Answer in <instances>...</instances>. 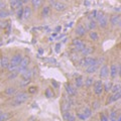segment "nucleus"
<instances>
[{
    "label": "nucleus",
    "instance_id": "nucleus-1",
    "mask_svg": "<svg viewBox=\"0 0 121 121\" xmlns=\"http://www.w3.org/2000/svg\"><path fill=\"white\" fill-rule=\"evenodd\" d=\"M28 94L25 93V92H19V93H16L14 95L13 98V101L11 102V106H19L21 104H23L25 101L28 100Z\"/></svg>",
    "mask_w": 121,
    "mask_h": 121
},
{
    "label": "nucleus",
    "instance_id": "nucleus-2",
    "mask_svg": "<svg viewBox=\"0 0 121 121\" xmlns=\"http://www.w3.org/2000/svg\"><path fill=\"white\" fill-rule=\"evenodd\" d=\"M96 19H97L98 24H99V26L101 28H106L108 26V18L105 15V13L98 11V15H97Z\"/></svg>",
    "mask_w": 121,
    "mask_h": 121
},
{
    "label": "nucleus",
    "instance_id": "nucleus-3",
    "mask_svg": "<svg viewBox=\"0 0 121 121\" xmlns=\"http://www.w3.org/2000/svg\"><path fill=\"white\" fill-rule=\"evenodd\" d=\"M98 63V59H96L95 56H84L81 60H80V66L82 67H89L91 65Z\"/></svg>",
    "mask_w": 121,
    "mask_h": 121
},
{
    "label": "nucleus",
    "instance_id": "nucleus-4",
    "mask_svg": "<svg viewBox=\"0 0 121 121\" xmlns=\"http://www.w3.org/2000/svg\"><path fill=\"white\" fill-rule=\"evenodd\" d=\"M93 91L95 93V95L97 96H101L102 93L104 91V86H103V82L101 80H97L94 82L93 84Z\"/></svg>",
    "mask_w": 121,
    "mask_h": 121
},
{
    "label": "nucleus",
    "instance_id": "nucleus-5",
    "mask_svg": "<svg viewBox=\"0 0 121 121\" xmlns=\"http://www.w3.org/2000/svg\"><path fill=\"white\" fill-rule=\"evenodd\" d=\"M72 44L75 47L76 52H82V51H84L87 48V45L84 41L82 39H75L72 40Z\"/></svg>",
    "mask_w": 121,
    "mask_h": 121
},
{
    "label": "nucleus",
    "instance_id": "nucleus-6",
    "mask_svg": "<svg viewBox=\"0 0 121 121\" xmlns=\"http://www.w3.org/2000/svg\"><path fill=\"white\" fill-rule=\"evenodd\" d=\"M29 62H30L29 56H24L23 60H21V63L19 64V66H18V68H17V72H18V73L20 74L22 71H24V70L27 69L28 65H29Z\"/></svg>",
    "mask_w": 121,
    "mask_h": 121
},
{
    "label": "nucleus",
    "instance_id": "nucleus-7",
    "mask_svg": "<svg viewBox=\"0 0 121 121\" xmlns=\"http://www.w3.org/2000/svg\"><path fill=\"white\" fill-rule=\"evenodd\" d=\"M109 75H110V69H109L108 66L106 65V64H104V65L102 66L100 68V70H99V76H100V78L101 79H105V78H107Z\"/></svg>",
    "mask_w": 121,
    "mask_h": 121
},
{
    "label": "nucleus",
    "instance_id": "nucleus-8",
    "mask_svg": "<svg viewBox=\"0 0 121 121\" xmlns=\"http://www.w3.org/2000/svg\"><path fill=\"white\" fill-rule=\"evenodd\" d=\"M119 99H121V90H119L118 92L112 94V95H110V96H108L107 101H106V104L107 105L111 104V103H113V102H115V101L119 100Z\"/></svg>",
    "mask_w": 121,
    "mask_h": 121
},
{
    "label": "nucleus",
    "instance_id": "nucleus-9",
    "mask_svg": "<svg viewBox=\"0 0 121 121\" xmlns=\"http://www.w3.org/2000/svg\"><path fill=\"white\" fill-rule=\"evenodd\" d=\"M75 33H76V35L77 36L82 37L87 33V28L83 24H79L75 29Z\"/></svg>",
    "mask_w": 121,
    "mask_h": 121
},
{
    "label": "nucleus",
    "instance_id": "nucleus-10",
    "mask_svg": "<svg viewBox=\"0 0 121 121\" xmlns=\"http://www.w3.org/2000/svg\"><path fill=\"white\" fill-rule=\"evenodd\" d=\"M56 11H58V12H63V11H65L67 10L68 8V6L66 3H64L63 1H58L56 3V4L54 5V7H52Z\"/></svg>",
    "mask_w": 121,
    "mask_h": 121
},
{
    "label": "nucleus",
    "instance_id": "nucleus-11",
    "mask_svg": "<svg viewBox=\"0 0 121 121\" xmlns=\"http://www.w3.org/2000/svg\"><path fill=\"white\" fill-rule=\"evenodd\" d=\"M9 4H10L11 9L17 10V9H19L20 7H22V5H23V2H22V0H10Z\"/></svg>",
    "mask_w": 121,
    "mask_h": 121
},
{
    "label": "nucleus",
    "instance_id": "nucleus-12",
    "mask_svg": "<svg viewBox=\"0 0 121 121\" xmlns=\"http://www.w3.org/2000/svg\"><path fill=\"white\" fill-rule=\"evenodd\" d=\"M65 88H66L67 94H68V95H69L70 97H75V96H77V90H76L71 84H68V83H67V84L65 85Z\"/></svg>",
    "mask_w": 121,
    "mask_h": 121
},
{
    "label": "nucleus",
    "instance_id": "nucleus-13",
    "mask_svg": "<svg viewBox=\"0 0 121 121\" xmlns=\"http://www.w3.org/2000/svg\"><path fill=\"white\" fill-rule=\"evenodd\" d=\"M23 58H24V56H22L20 52H17V54H15V55L12 56V58H11L10 62L13 63V64H16V65L19 66V64L21 63V60H23Z\"/></svg>",
    "mask_w": 121,
    "mask_h": 121
},
{
    "label": "nucleus",
    "instance_id": "nucleus-14",
    "mask_svg": "<svg viewBox=\"0 0 121 121\" xmlns=\"http://www.w3.org/2000/svg\"><path fill=\"white\" fill-rule=\"evenodd\" d=\"M121 19V14H113L110 17V24L112 26H116L119 24V21Z\"/></svg>",
    "mask_w": 121,
    "mask_h": 121
},
{
    "label": "nucleus",
    "instance_id": "nucleus-15",
    "mask_svg": "<svg viewBox=\"0 0 121 121\" xmlns=\"http://www.w3.org/2000/svg\"><path fill=\"white\" fill-rule=\"evenodd\" d=\"M109 69H110V77L112 79H115L118 75V66L116 64H112Z\"/></svg>",
    "mask_w": 121,
    "mask_h": 121
},
{
    "label": "nucleus",
    "instance_id": "nucleus-16",
    "mask_svg": "<svg viewBox=\"0 0 121 121\" xmlns=\"http://www.w3.org/2000/svg\"><path fill=\"white\" fill-rule=\"evenodd\" d=\"M31 76H32V72L28 69L22 71L20 73V77H21L22 80H30V79H31Z\"/></svg>",
    "mask_w": 121,
    "mask_h": 121
},
{
    "label": "nucleus",
    "instance_id": "nucleus-17",
    "mask_svg": "<svg viewBox=\"0 0 121 121\" xmlns=\"http://www.w3.org/2000/svg\"><path fill=\"white\" fill-rule=\"evenodd\" d=\"M99 65H100V63H99V60H98V63L94 64V65H91V66H89V67H87L86 73H87V74H94V73H95V72L98 70V68H99Z\"/></svg>",
    "mask_w": 121,
    "mask_h": 121
},
{
    "label": "nucleus",
    "instance_id": "nucleus-18",
    "mask_svg": "<svg viewBox=\"0 0 121 121\" xmlns=\"http://www.w3.org/2000/svg\"><path fill=\"white\" fill-rule=\"evenodd\" d=\"M9 64H10V60L7 56H1V58H0V67H1L2 69H7L9 66Z\"/></svg>",
    "mask_w": 121,
    "mask_h": 121
},
{
    "label": "nucleus",
    "instance_id": "nucleus-19",
    "mask_svg": "<svg viewBox=\"0 0 121 121\" xmlns=\"http://www.w3.org/2000/svg\"><path fill=\"white\" fill-rule=\"evenodd\" d=\"M16 92H17V89L15 87H8V88L5 89L4 94L7 96H14L16 94Z\"/></svg>",
    "mask_w": 121,
    "mask_h": 121
},
{
    "label": "nucleus",
    "instance_id": "nucleus-20",
    "mask_svg": "<svg viewBox=\"0 0 121 121\" xmlns=\"http://www.w3.org/2000/svg\"><path fill=\"white\" fill-rule=\"evenodd\" d=\"M64 119H65L66 121H76V117L72 114V113L70 111H66V112H64Z\"/></svg>",
    "mask_w": 121,
    "mask_h": 121
},
{
    "label": "nucleus",
    "instance_id": "nucleus-21",
    "mask_svg": "<svg viewBox=\"0 0 121 121\" xmlns=\"http://www.w3.org/2000/svg\"><path fill=\"white\" fill-rule=\"evenodd\" d=\"M83 85H84V79H83L82 76H79V77H77L75 79V86L76 88H81V87H83Z\"/></svg>",
    "mask_w": 121,
    "mask_h": 121
},
{
    "label": "nucleus",
    "instance_id": "nucleus-22",
    "mask_svg": "<svg viewBox=\"0 0 121 121\" xmlns=\"http://www.w3.org/2000/svg\"><path fill=\"white\" fill-rule=\"evenodd\" d=\"M89 37L91 39V40H93V41H98L99 39H100L98 32L95 31V30H91V31L89 32Z\"/></svg>",
    "mask_w": 121,
    "mask_h": 121
},
{
    "label": "nucleus",
    "instance_id": "nucleus-23",
    "mask_svg": "<svg viewBox=\"0 0 121 121\" xmlns=\"http://www.w3.org/2000/svg\"><path fill=\"white\" fill-rule=\"evenodd\" d=\"M30 2H31L32 8L36 10V9H39L41 5H43V0H30Z\"/></svg>",
    "mask_w": 121,
    "mask_h": 121
},
{
    "label": "nucleus",
    "instance_id": "nucleus-24",
    "mask_svg": "<svg viewBox=\"0 0 121 121\" xmlns=\"http://www.w3.org/2000/svg\"><path fill=\"white\" fill-rule=\"evenodd\" d=\"M50 13H51V7L50 6L43 7V10H41V16H43V18L48 17V15H50Z\"/></svg>",
    "mask_w": 121,
    "mask_h": 121
},
{
    "label": "nucleus",
    "instance_id": "nucleus-25",
    "mask_svg": "<svg viewBox=\"0 0 121 121\" xmlns=\"http://www.w3.org/2000/svg\"><path fill=\"white\" fill-rule=\"evenodd\" d=\"M31 15V8L29 6H25L24 7V12H23V18L24 19H28Z\"/></svg>",
    "mask_w": 121,
    "mask_h": 121
},
{
    "label": "nucleus",
    "instance_id": "nucleus-26",
    "mask_svg": "<svg viewBox=\"0 0 121 121\" xmlns=\"http://www.w3.org/2000/svg\"><path fill=\"white\" fill-rule=\"evenodd\" d=\"M87 27H88V29H91V30L95 29L97 27V21L95 19H90L89 23L87 24Z\"/></svg>",
    "mask_w": 121,
    "mask_h": 121
},
{
    "label": "nucleus",
    "instance_id": "nucleus-27",
    "mask_svg": "<svg viewBox=\"0 0 121 121\" xmlns=\"http://www.w3.org/2000/svg\"><path fill=\"white\" fill-rule=\"evenodd\" d=\"M94 52V48H91V47H87L84 51H82L81 54L83 56H88L89 55H91L92 52Z\"/></svg>",
    "mask_w": 121,
    "mask_h": 121
},
{
    "label": "nucleus",
    "instance_id": "nucleus-28",
    "mask_svg": "<svg viewBox=\"0 0 121 121\" xmlns=\"http://www.w3.org/2000/svg\"><path fill=\"white\" fill-rule=\"evenodd\" d=\"M94 82H95V80L92 78V77H88L87 79H85V81H84V84H85V86L86 87H91V86H93V84H94Z\"/></svg>",
    "mask_w": 121,
    "mask_h": 121
},
{
    "label": "nucleus",
    "instance_id": "nucleus-29",
    "mask_svg": "<svg viewBox=\"0 0 121 121\" xmlns=\"http://www.w3.org/2000/svg\"><path fill=\"white\" fill-rule=\"evenodd\" d=\"M103 86H104V91H106V92H109V91H111L112 87H113V83L111 81L105 82L103 84Z\"/></svg>",
    "mask_w": 121,
    "mask_h": 121
},
{
    "label": "nucleus",
    "instance_id": "nucleus-30",
    "mask_svg": "<svg viewBox=\"0 0 121 121\" xmlns=\"http://www.w3.org/2000/svg\"><path fill=\"white\" fill-rule=\"evenodd\" d=\"M11 115H12V113L11 112H6V113H2L1 115H0V120H3V121H6L8 120Z\"/></svg>",
    "mask_w": 121,
    "mask_h": 121
},
{
    "label": "nucleus",
    "instance_id": "nucleus-31",
    "mask_svg": "<svg viewBox=\"0 0 121 121\" xmlns=\"http://www.w3.org/2000/svg\"><path fill=\"white\" fill-rule=\"evenodd\" d=\"M23 12H24V7H20L19 9L16 10V16L18 19H22L23 18Z\"/></svg>",
    "mask_w": 121,
    "mask_h": 121
},
{
    "label": "nucleus",
    "instance_id": "nucleus-32",
    "mask_svg": "<svg viewBox=\"0 0 121 121\" xmlns=\"http://www.w3.org/2000/svg\"><path fill=\"white\" fill-rule=\"evenodd\" d=\"M17 68H18V65H16V64H13V63H11V62H10L8 68H7V70H8L9 73H11V72L17 71Z\"/></svg>",
    "mask_w": 121,
    "mask_h": 121
},
{
    "label": "nucleus",
    "instance_id": "nucleus-33",
    "mask_svg": "<svg viewBox=\"0 0 121 121\" xmlns=\"http://www.w3.org/2000/svg\"><path fill=\"white\" fill-rule=\"evenodd\" d=\"M70 107H71V103L69 101H68V102H64V103L62 104V110L64 112L70 111Z\"/></svg>",
    "mask_w": 121,
    "mask_h": 121
},
{
    "label": "nucleus",
    "instance_id": "nucleus-34",
    "mask_svg": "<svg viewBox=\"0 0 121 121\" xmlns=\"http://www.w3.org/2000/svg\"><path fill=\"white\" fill-rule=\"evenodd\" d=\"M9 14H10V12L6 9L0 10V18H6L7 16H9Z\"/></svg>",
    "mask_w": 121,
    "mask_h": 121
},
{
    "label": "nucleus",
    "instance_id": "nucleus-35",
    "mask_svg": "<svg viewBox=\"0 0 121 121\" xmlns=\"http://www.w3.org/2000/svg\"><path fill=\"white\" fill-rule=\"evenodd\" d=\"M83 113H84V115L88 118V117H90L92 115V109L89 108V107H86V108H84V110H83Z\"/></svg>",
    "mask_w": 121,
    "mask_h": 121
},
{
    "label": "nucleus",
    "instance_id": "nucleus-36",
    "mask_svg": "<svg viewBox=\"0 0 121 121\" xmlns=\"http://www.w3.org/2000/svg\"><path fill=\"white\" fill-rule=\"evenodd\" d=\"M18 74H19V73H18L17 71L11 72V73L9 74V76H8V80H14V79H15V78H16L17 76H18Z\"/></svg>",
    "mask_w": 121,
    "mask_h": 121
},
{
    "label": "nucleus",
    "instance_id": "nucleus-37",
    "mask_svg": "<svg viewBox=\"0 0 121 121\" xmlns=\"http://www.w3.org/2000/svg\"><path fill=\"white\" fill-rule=\"evenodd\" d=\"M119 90H121V85L116 84V85H113L112 89H111V92H112V94H114V93H116V92H118Z\"/></svg>",
    "mask_w": 121,
    "mask_h": 121
},
{
    "label": "nucleus",
    "instance_id": "nucleus-38",
    "mask_svg": "<svg viewBox=\"0 0 121 121\" xmlns=\"http://www.w3.org/2000/svg\"><path fill=\"white\" fill-rule=\"evenodd\" d=\"M44 94H45V97H47V98H52V96H54V93L51 91V89H47V90H45Z\"/></svg>",
    "mask_w": 121,
    "mask_h": 121
},
{
    "label": "nucleus",
    "instance_id": "nucleus-39",
    "mask_svg": "<svg viewBox=\"0 0 121 121\" xmlns=\"http://www.w3.org/2000/svg\"><path fill=\"white\" fill-rule=\"evenodd\" d=\"M109 119H110L111 121L112 120H116V112L115 111H111L110 115H109Z\"/></svg>",
    "mask_w": 121,
    "mask_h": 121
},
{
    "label": "nucleus",
    "instance_id": "nucleus-40",
    "mask_svg": "<svg viewBox=\"0 0 121 121\" xmlns=\"http://www.w3.org/2000/svg\"><path fill=\"white\" fill-rule=\"evenodd\" d=\"M77 117L80 120H86L87 119V117L84 115V113H83V112L82 113H77Z\"/></svg>",
    "mask_w": 121,
    "mask_h": 121
},
{
    "label": "nucleus",
    "instance_id": "nucleus-41",
    "mask_svg": "<svg viewBox=\"0 0 121 121\" xmlns=\"http://www.w3.org/2000/svg\"><path fill=\"white\" fill-rule=\"evenodd\" d=\"M108 120H109V117L106 114H104V113H102L100 116V121H108Z\"/></svg>",
    "mask_w": 121,
    "mask_h": 121
},
{
    "label": "nucleus",
    "instance_id": "nucleus-42",
    "mask_svg": "<svg viewBox=\"0 0 121 121\" xmlns=\"http://www.w3.org/2000/svg\"><path fill=\"white\" fill-rule=\"evenodd\" d=\"M36 91H37V88H36V87H29V88H28V93H30V94L35 93Z\"/></svg>",
    "mask_w": 121,
    "mask_h": 121
},
{
    "label": "nucleus",
    "instance_id": "nucleus-43",
    "mask_svg": "<svg viewBox=\"0 0 121 121\" xmlns=\"http://www.w3.org/2000/svg\"><path fill=\"white\" fill-rule=\"evenodd\" d=\"M92 105H93V106H92L93 109H98V108L100 107V103H99V102H98V101L93 102V104H92Z\"/></svg>",
    "mask_w": 121,
    "mask_h": 121
},
{
    "label": "nucleus",
    "instance_id": "nucleus-44",
    "mask_svg": "<svg viewBox=\"0 0 121 121\" xmlns=\"http://www.w3.org/2000/svg\"><path fill=\"white\" fill-rule=\"evenodd\" d=\"M29 83H30V80H22L20 82V85L21 86H26V85H28Z\"/></svg>",
    "mask_w": 121,
    "mask_h": 121
},
{
    "label": "nucleus",
    "instance_id": "nucleus-45",
    "mask_svg": "<svg viewBox=\"0 0 121 121\" xmlns=\"http://www.w3.org/2000/svg\"><path fill=\"white\" fill-rule=\"evenodd\" d=\"M5 2L4 1H3V0H2V1L1 2H0V10H2V9H4L5 8Z\"/></svg>",
    "mask_w": 121,
    "mask_h": 121
},
{
    "label": "nucleus",
    "instance_id": "nucleus-46",
    "mask_svg": "<svg viewBox=\"0 0 121 121\" xmlns=\"http://www.w3.org/2000/svg\"><path fill=\"white\" fill-rule=\"evenodd\" d=\"M58 2V0H48V3H50V5L54 7V5L56 4V3Z\"/></svg>",
    "mask_w": 121,
    "mask_h": 121
},
{
    "label": "nucleus",
    "instance_id": "nucleus-47",
    "mask_svg": "<svg viewBox=\"0 0 121 121\" xmlns=\"http://www.w3.org/2000/svg\"><path fill=\"white\" fill-rule=\"evenodd\" d=\"M60 45H62V43H56V52H60Z\"/></svg>",
    "mask_w": 121,
    "mask_h": 121
},
{
    "label": "nucleus",
    "instance_id": "nucleus-48",
    "mask_svg": "<svg viewBox=\"0 0 121 121\" xmlns=\"http://www.w3.org/2000/svg\"><path fill=\"white\" fill-rule=\"evenodd\" d=\"M52 85L55 87V88H58L59 87V85H58V83H56V81H52Z\"/></svg>",
    "mask_w": 121,
    "mask_h": 121
},
{
    "label": "nucleus",
    "instance_id": "nucleus-49",
    "mask_svg": "<svg viewBox=\"0 0 121 121\" xmlns=\"http://www.w3.org/2000/svg\"><path fill=\"white\" fill-rule=\"evenodd\" d=\"M118 76H119V77L121 78V64H120V65L118 66Z\"/></svg>",
    "mask_w": 121,
    "mask_h": 121
},
{
    "label": "nucleus",
    "instance_id": "nucleus-50",
    "mask_svg": "<svg viewBox=\"0 0 121 121\" xmlns=\"http://www.w3.org/2000/svg\"><path fill=\"white\" fill-rule=\"evenodd\" d=\"M28 121H36V118L35 116H31V117H29L28 118Z\"/></svg>",
    "mask_w": 121,
    "mask_h": 121
},
{
    "label": "nucleus",
    "instance_id": "nucleus-51",
    "mask_svg": "<svg viewBox=\"0 0 121 121\" xmlns=\"http://www.w3.org/2000/svg\"><path fill=\"white\" fill-rule=\"evenodd\" d=\"M60 30H62V26H56V32H59Z\"/></svg>",
    "mask_w": 121,
    "mask_h": 121
},
{
    "label": "nucleus",
    "instance_id": "nucleus-52",
    "mask_svg": "<svg viewBox=\"0 0 121 121\" xmlns=\"http://www.w3.org/2000/svg\"><path fill=\"white\" fill-rule=\"evenodd\" d=\"M73 24H74V22H70L69 24H67V27H71V26L73 25Z\"/></svg>",
    "mask_w": 121,
    "mask_h": 121
},
{
    "label": "nucleus",
    "instance_id": "nucleus-53",
    "mask_svg": "<svg viewBox=\"0 0 121 121\" xmlns=\"http://www.w3.org/2000/svg\"><path fill=\"white\" fill-rule=\"evenodd\" d=\"M22 2H23V4H25V3L28 2V0H22Z\"/></svg>",
    "mask_w": 121,
    "mask_h": 121
},
{
    "label": "nucleus",
    "instance_id": "nucleus-54",
    "mask_svg": "<svg viewBox=\"0 0 121 121\" xmlns=\"http://www.w3.org/2000/svg\"><path fill=\"white\" fill-rule=\"evenodd\" d=\"M39 54H43V51L41 50V48H39Z\"/></svg>",
    "mask_w": 121,
    "mask_h": 121
},
{
    "label": "nucleus",
    "instance_id": "nucleus-55",
    "mask_svg": "<svg viewBox=\"0 0 121 121\" xmlns=\"http://www.w3.org/2000/svg\"><path fill=\"white\" fill-rule=\"evenodd\" d=\"M119 26H120V27H121V19H120V21H119V24H118Z\"/></svg>",
    "mask_w": 121,
    "mask_h": 121
},
{
    "label": "nucleus",
    "instance_id": "nucleus-56",
    "mask_svg": "<svg viewBox=\"0 0 121 121\" xmlns=\"http://www.w3.org/2000/svg\"><path fill=\"white\" fill-rule=\"evenodd\" d=\"M2 113H3V112H2V111H0V115H1V114H2Z\"/></svg>",
    "mask_w": 121,
    "mask_h": 121
},
{
    "label": "nucleus",
    "instance_id": "nucleus-57",
    "mask_svg": "<svg viewBox=\"0 0 121 121\" xmlns=\"http://www.w3.org/2000/svg\"><path fill=\"white\" fill-rule=\"evenodd\" d=\"M63 1H69V0H63Z\"/></svg>",
    "mask_w": 121,
    "mask_h": 121
},
{
    "label": "nucleus",
    "instance_id": "nucleus-58",
    "mask_svg": "<svg viewBox=\"0 0 121 121\" xmlns=\"http://www.w3.org/2000/svg\"><path fill=\"white\" fill-rule=\"evenodd\" d=\"M120 37H121V32H120Z\"/></svg>",
    "mask_w": 121,
    "mask_h": 121
},
{
    "label": "nucleus",
    "instance_id": "nucleus-59",
    "mask_svg": "<svg viewBox=\"0 0 121 121\" xmlns=\"http://www.w3.org/2000/svg\"><path fill=\"white\" fill-rule=\"evenodd\" d=\"M0 40H1V37H0Z\"/></svg>",
    "mask_w": 121,
    "mask_h": 121
},
{
    "label": "nucleus",
    "instance_id": "nucleus-60",
    "mask_svg": "<svg viewBox=\"0 0 121 121\" xmlns=\"http://www.w3.org/2000/svg\"><path fill=\"white\" fill-rule=\"evenodd\" d=\"M1 1H2V0H0V2H1Z\"/></svg>",
    "mask_w": 121,
    "mask_h": 121
},
{
    "label": "nucleus",
    "instance_id": "nucleus-61",
    "mask_svg": "<svg viewBox=\"0 0 121 121\" xmlns=\"http://www.w3.org/2000/svg\"><path fill=\"white\" fill-rule=\"evenodd\" d=\"M0 121H3V120H0Z\"/></svg>",
    "mask_w": 121,
    "mask_h": 121
}]
</instances>
